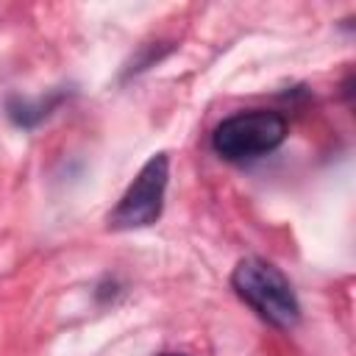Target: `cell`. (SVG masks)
<instances>
[{"instance_id":"cell-1","label":"cell","mask_w":356,"mask_h":356,"mask_svg":"<svg viewBox=\"0 0 356 356\" xmlns=\"http://www.w3.org/2000/svg\"><path fill=\"white\" fill-rule=\"evenodd\" d=\"M231 286L261 320L275 328H292L300 320V303L289 278L264 259H242L231 273Z\"/></svg>"},{"instance_id":"cell-2","label":"cell","mask_w":356,"mask_h":356,"mask_svg":"<svg viewBox=\"0 0 356 356\" xmlns=\"http://www.w3.org/2000/svg\"><path fill=\"white\" fill-rule=\"evenodd\" d=\"M286 139V120L270 108H250L225 117L214 134L211 147L225 161H250L273 153Z\"/></svg>"},{"instance_id":"cell-3","label":"cell","mask_w":356,"mask_h":356,"mask_svg":"<svg viewBox=\"0 0 356 356\" xmlns=\"http://www.w3.org/2000/svg\"><path fill=\"white\" fill-rule=\"evenodd\" d=\"M167 178H170V159L167 153L150 156L131 186L122 192L120 203L108 214V228L111 231H134V228H147L153 225L161 211H164V192H167Z\"/></svg>"},{"instance_id":"cell-4","label":"cell","mask_w":356,"mask_h":356,"mask_svg":"<svg viewBox=\"0 0 356 356\" xmlns=\"http://www.w3.org/2000/svg\"><path fill=\"white\" fill-rule=\"evenodd\" d=\"M61 97H64V92H56L47 100H36V103L33 100H22V97H14V100H8V117L19 128H33V125H39L61 103Z\"/></svg>"},{"instance_id":"cell-5","label":"cell","mask_w":356,"mask_h":356,"mask_svg":"<svg viewBox=\"0 0 356 356\" xmlns=\"http://www.w3.org/2000/svg\"><path fill=\"white\" fill-rule=\"evenodd\" d=\"M161 356H184V353H161Z\"/></svg>"}]
</instances>
